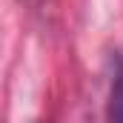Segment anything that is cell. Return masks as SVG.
Segmentation results:
<instances>
[{"label": "cell", "mask_w": 123, "mask_h": 123, "mask_svg": "<svg viewBox=\"0 0 123 123\" xmlns=\"http://www.w3.org/2000/svg\"><path fill=\"white\" fill-rule=\"evenodd\" d=\"M109 120L123 123V55L112 57V86H109Z\"/></svg>", "instance_id": "6da1fadb"}]
</instances>
